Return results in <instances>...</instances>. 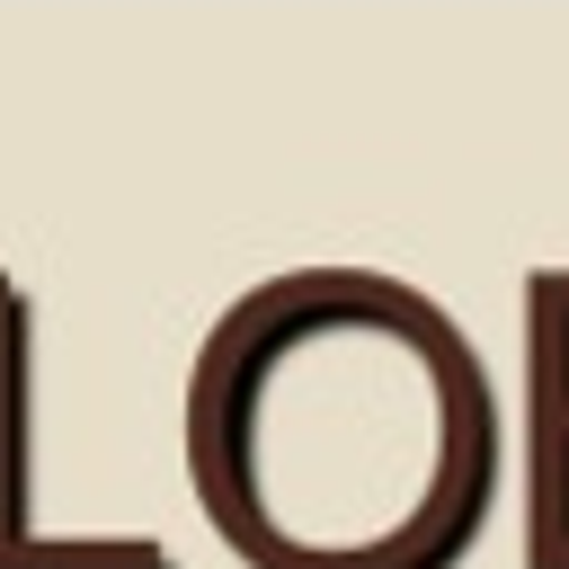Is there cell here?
Instances as JSON below:
<instances>
[{"instance_id":"obj_1","label":"cell","mask_w":569,"mask_h":569,"mask_svg":"<svg viewBox=\"0 0 569 569\" xmlns=\"http://www.w3.org/2000/svg\"><path fill=\"white\" fill-rule=\"evenodd\" d=\"M187 480L249 569H462L498 507V391L400 276H267L196 347Z\"/></svg>"},{"instance_id":"obj_2","label":"cell","mask_w":569,"mask_h":569,"mask_svg":"<svg viewBox=\"0 0 569 569\" xmlns=\"http://www.w3.org/2000/svg\"><path fill=\"white\" fill-rule=\"evenodd\" d=\"M0 569H178L151 533H44L36 525V382L27 302L0 276Z\"/></svg>"},{"instance_id":"obj_3","label":"cell","mask_w":569,"mask_h":569,"mask_svg":"<svg viewBox=\"0 0 569 569\" xmlns=\"http://www.w3.org/2000/svg\"><path fill=\"white\" fill-rule=\"evenodd\" d=\"M525 569H569V427H533L525 453Z\"/></svg>"},{"instance_id":"obj_4","label":"cell","mask_w":569,"mask_h":569,"mask_svg":"<svg viewBox=\"0 0 569 569\" xmlns=\"http://www.w3.org/2000/svg\"><path fill=\"white\" fill-rule=\"evenodd\" d=\"M533 427H569V276L533 284Z\"/></svg>"}]
</instances>
